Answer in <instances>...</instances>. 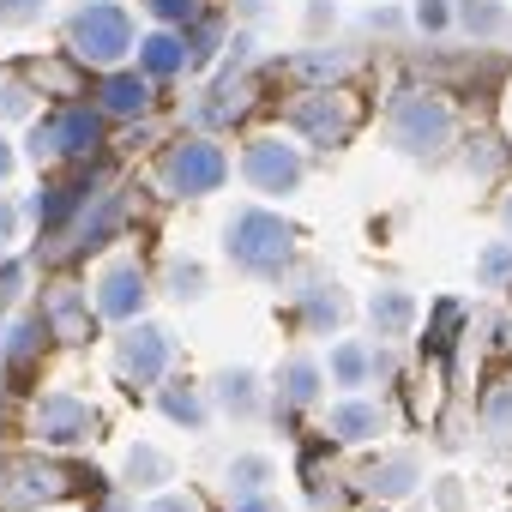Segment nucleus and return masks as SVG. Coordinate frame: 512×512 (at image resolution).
<instances>
[{
    "mask_svg": "<svg viewBox=\"0 0 512 512\" xmlns=\"http://www.w3.org/2000/svg\"><path fill=\"white\" fill-rule=\"evenodd\" d=\"M223 253L229 266L253 284H278L296 266V223L278 217L272 205H235L223 217Z\"/></svg>",
    "mask_w": 512,
    "mask_h": 512,
    "instance_id": "obj_1",
    "label": "nucleus"
},
{
    "mask_svg": "<svg viewBox=\"0 0 512 512\" xmlns=\"http://www.w3.org/2000/svg\"><path fill=\"white\" fill-rule=\"evenodd\" d=\"M458 139V109L446 91L434 85H404L392 103H386V145L410 163H428L440 151H452Z\"/></svg>",
    "mask_w": 512,
    "mask_h": 512,
    "instance_id": "obj_2",
    "label": "nucleus"
},
{
    "mask_svg": "<svg viewBox=\"0 0 512 512\" xmlns=\"http://www.w3.org/2000/svg\"><path fill=\"white\" fill-rule=\"evenodd\" d=\"M103 139H109V115H103L91 97H61L49 115L31 121L25 151H31V163H43V169H67V163H91V157L103 151Z\"/></svg>",
    "mask_w": 512,
    "mask_h": 512,
    "instance_id": "obj_3",
    "label": "nucleus"
},
{
    "mask_svg": "<svg viewBox=\"0 0 512 512\" xmlns=\"http://www.w3.org/2000/svg\"><path fill=\"white\" fill-rule=\"evenodd\" d=\"M61 37H67V55L91 73L103 67H121L133 61V43H139V25L121 0H73L67 19H61Z\"/></svg>",
    "mask_w": 512,
    "mask_h": 512,
    "instance_id": "obj_4",
    "label": "nucleus"
},
{
    "mask_svg": "<svg viewBox=\"0 0 512 512\" xmlns=\"http://www.w3.org/2000/svg\"><path fill=\"white\" fill-rule=\"evenodd\" d=\"M229 175H235V163L211 133H187V139L163 145V157H157V181L169 199H211L229 187Z\"/></svg>",
    "mask_w": 512,
    "mask_h": 512,
    "instance_id": "obj_5",
    "label": "nucleus"
},
{
    "mask_svg": "<svg viewBox=\"0 0 512 512\" xmlns=\"http://www.w3.org/2000/svg\"><path fill=\"white\" fill-rule=\"evenodd\" d=\"M235 169H241V187H253L260 199H290L308 181V151L296 133H253Z\"/></svg>",
    "mask_w": 512,
    "mask_h": 512,
    "instance_id": "obj_6",
    "label": "nucleus"
},
{
    "mask_svg": "<svg viewBox=\"0 0 512 512\" xmlns=\"http://www.w3.org/2000/svg\"><path fill=\"white\" fill-rule=\"evenodd\" d=\"M356 121H362V103H356L350 91H338V85H308V91L284 109V127H290L302 145H314V151L344 145V139L356 133Z\"/></svg>",
    "mask_w": 512,
    "mask_h": 512,
    "instance_id": "obj_7",
    "label": "nucleus"
},
{
    "mask_svg": "<svg viewBox=\"0 0 512 512\" xmlns=\"http://www.w3.org/2000/svg\"><path fill=\"white\" fill-rule=\"evenodd\" d=\"M175 368V332L157 326V320H133L121 326L115 338V380L133 386V392H157Z\"/></svg>",
    "mask_w": 512,
    "mask_h": 512,
    "instance_id": "obj_8",
    "label": "nucleus"
},
{
    "mask_svg": "<svg viewBox=\"0 0 512 512\" xmlns=\"http://www.w3.org/2000/svg\"><path fill=\"white\" fill-rule=\"evenodd\" d=\"M91 428H97V410H91L79 392H67V386H49V392L31 404V440H43V446H55V452L85 446Z\"/></svg>",
    "mask_w": 512,
    "mask_h": 512,
    "instance_id": "obj_9",
    "label": "nucleus"
},
{
    "mask_svg": "<svg viewBox=\"0 0 512 512\" xmlns=\"http://www.w3.org/2000/svg\"><path fill=\"white\" fill-rule=\"evenodd\" d=\"M91 302H97V320H109V326L145 320V308H151V278H145V266H139V260H109V266L97 272V284H91Z\"/></svg>",
    "mask_w": 512,
    "mask_h": 512,
    "instance_id": "obj_10",
    "label": "nucleus"
},
{
    "mask_svg": "<svg viewBox=\"0 0 512 512\" xmlns=\"http://www.w3.org/2000/svg\"><path fill=\"white\" fill-rule=\"evenodd\" d=\"M91 103L109 115V121H145L157 109V85L139 73V67H103L91 79Z\"/></svg>",
    "mask_w": 512,
    "mask_h": 512,
    "instance_id": "obj_11",
    "label": "nucleus"
},
{
    "mask_svg": "<svg viewBox=\"0 0 512 512\" xmlns=\"http://www.w3.org/2000/svg\"><path fill=\"white\" fill-rule=\"evenodd\" d=\"M344 320H350V290H344V284H332V278H308V284L290 290V326H296V332L332 338Z\"/></svg>",
    "mask_w": 512,
    "mask_h": 512,
    "instance_id": "obj_12",
    "label": "nucleus"
},
{
    "mask_svg": "<svg viewBox=\"0 0 512 512\" xmlns=\"http://www.w3.org/2000/svg\"><path fill=\"white\" fill-rule=\"evenodd\" d=\"M247 109H253V67L247 73L241 67H217V79L205 85L193 121H199V133H217V127H235Z\"/></svg>",
    "mask_w": 512,
    "mask_h": 512,
    "instance_id": "obj_13",
    "label": "nucleus"
},
{
    "mask_svg": "<svg viewBox=\"0 0 512 512\" xmlns=\"http://www.w3.org/2000/svg\"><path fill=\"white\" fill-rule=\"evenodd\" d=\"M121 223H127V199L103 193V199H91V205L61 229V253H67V260H79V253H97V247H109V241L121 235Z\"/></svg>",
    "mask_w": 512,
    "mask_h": 512,
    "instance_id": "obj_14",
    "label": "nucleus"
},
{
    "mask_svg": "<svg viewBox=\"0 0 512 512\" xmlns=\"http://www.w3.org/2000/svg\"><path fill=\"white\" fill-rule=\"evenodd\" d=\"M67 470L61 464H49V458H19L13 470H7V488H0V506L7 512H31V506H43V500H55V494H67Z\"/></svg>",
    "mask_w": 512,
    "mask_h": 512,
    "instance_id": "obj_15",
    "label": "nucleus"
},
{
    "mask_svg": "<svg viewBox=\"0 0 512 512\" xmlns=\"http://www.w3.org/2000/svg\"><path fill=\"white\" fill-rule=\"evenodd\" d=\"M133 67H139L151 85H169V79L193 73V67H187V37H181V31H169V25L139 31V43H133Z\"/></svg>",
    "mask_w": 512,
    "mask_h": 512,
    "instance_id": "obj_16",
    "label": "nucleus"
},
{
    "mask_svg": "<svg viewBox=\"0 0 512 512\" xmlns=\"http://www.w3.org/2000/svg\"><path fill=\"white\" fill-rule=\"evenodd\" d=\"M43 326H49V344H85L91 338V326H97V302L85 296V290H73V284H61V290H49V302H43Z\"/></svg>",
    "mask_w": 512,
    "mask_h": 512,
    "instance_id": "obj_17",
    "label": "nucleus"
},
{
    "mask_svg": "<svg viewBox=\"0 0 512 512\" xmlns=\"http://www.w3.org/2000/svg\"><path fill=\"white\" fill-rule=\"evenodd\" d=\"M211 404L235 422H260L266 416V380L253 368H217L211 374Z\"/></svg>",
    "mask_w": 512,
    "mask_h": 512,
    "instance_id": "obj_18",
    "label": "nucleus"
},
{
    "mask_svg": "<svg viewBox=\"0 0 512 512\" xmlns=\"http://www.w3.org/2000/svg\"><path fill=\"white\" fill-rule=\"evenodd\" d=\"M452 31H464L476 49L512 43V7L506 0H452Z\"/></svg>",
    "mask_w": 512,
    "mask_h": 512,
    "instance_id": "obj_19",
    "label": "nucleus"
},
{
    "mask_svg": "<svg viewBox=\"0 0 512 512\" xmlns=\"http://www.w3.org/2000/svg\"><path fill=\"white\" fill-rule=\"evenodd\" d=\"M326 434H332L338 446H368V440L386 434V410H380L374 398H362V392H344V398L332 404V416H326Z\"/></svg>",
    "mask_w": 512,
    "mask_h": 512,
    "instance_id": "obj_20",
    "label": "nucleus"
},
{
    "mask_svg": "<svg viewBox=\"0 0 512 512\" xmlns=\"http://www.w3.org/2000/svg\"><path fill=\"white\" fill-rule=\"evenodd\" d=\"M284 73L296 79V85H338V79H350L356 73V55L332 37V43H308V49H296L290 61H284Z\"/></svg>",
    "mask_w": 512,
    "mask_h": 512,
    "instance_id": "obj_21",
    "label": "nucleus"
},
{
    "mask_svg": "<svg viewBox=\"0 0 512 512\" xmlns=\"http://www.w3.org/2000/svg\"><path fill=\"white\" fill-rule=\"evenodd\" d=\"M91 199H97V187H91V181H49V187L25 205V217H31V223H43V235H49V229L61 235V229H67Z\"/></svg>",
    "mask_w": 512,
    "mask_h": 512,
    "instance_id": "obj_22",
    "label": "nucleus"
},
{
    "mask_svg": "<svg viewBox=\"0 0 512 512\" xmlns=\"http://www.w3.org/2000/svg\"><path fill=\"white\" fill-rule=\"evenodd\" d=\"M380 374V356L368 350V344H356V338H338L332 350H326V380L338 386V392H368V380Z\"/></svg>",
    "mask_w": 512,
    "mask_h": 512,
    "instance_id": "obj_23",
    "label": "nucleus"
},
{
    "mask_svg": "<svg viewBox=\"0 0 512 512\" xmlns=\"http://www.w3.org/2000/svg\"><path fill=\"white\" fill-rule=\"evenodd\" d=\"M278 404L284 410H308V404H320V386H326V362H314V356H284V368H278Z\"/></svg>",
    "mask_w": 512,
    "mask_h": 512,
    "instance_id": "obj_24",
    "label": "nucleus"
},
{
    "mask_svg": "<svg viewBox=\"0 0 512 512\" xmlns=\"http://www.w3.org/2000/svg\"><path fill=\"white\" fill-rule=\"evenodd\" d=\"M157 410H163L175 428H205V422H211V386L163 380V386H157Z\"/></svg>",
    "mask_w": 512,
    "mask_h": 512,
    "instance_id": "obj_25",
    "label": "nucleus"
},
{
    "mask_svg": "<svg viewBox=\"0 0 512 512\" xmlns=\"http://www.w3.org/2000/svg\"><path fill=\"white\" fill-rule=\"evenodd\" d=\"M229 31H235V25H229L217 7H205V13H199L187 31H181V37H187V67H193V73H205V67H211L223 49H229Z\"/></svg>",
    "mask_w": 512,
    "mask_h": 512,
    "instance_id": "obj_26",
    "label": "nucleus"
},
{
    "mask_svg": "<svg viewBox=\"0 0 512 512\" xmlns=\"http://www.w3.org/2000/svg\"><path fill=\"white\" fill-rule=\"evenodd\" d=\"M368 326H374L386 344L410 338V332H416V296H410V290H380V296H368Z\"/></svg>",
    "mask_w": 512,
    "mask_h": 512,
    "instance_id": "obj_27",
    "label": "nucleus"
},
{
    "mask_svg": "<svg viewBox=\"0 0 512 512\" xmlns=\"http://www.w3.org/2000/svg\"><path fill=\"white\" fill-rule=\"evenodd\" d=\"M43 338H49L43 314H25V320H13L7 344H0V368H7V380H19V374H25V368L43 356Z\"/></svg>",
    "mask_w": 512,
    "mask_h": 512,
    "instance_id": "obj_28",
    "label": "nucleus"
},
{
    "mask_svg": "<svg viewBox=\"0 0 512 512\" xmlns=\"http://www.w3.org/2000/svg\"><path fill=\"white\" fill-rule=\"evenodd\" d=\"M416 482H422V458H416V452H392V458H380V464L368 470V494H374V500H404Z\"/></svg>",
    "mask_w": 512,
    "mask_h": 512,
    "instance_id": "obj_29",
    "label": "nucleus"
},
{
    "mask_svg": "<svg viewBox=\"0 0 512 512\" xmlns=\"http://www.w3.org/2000/svg\"><path fill=\"white\" fill-rule=\"evenodd\" d=\"M169 302H199V296H211V266L205 260H193V253H175V260L163 266V284H157Z\"/></svg>",
    "mask_w": 512,
    "mask_h": 512,
    "instance_id": "obj_30",
    "label": "nucleus"
},
{
    "mask_svg": "<svg viewBox=\"0 0 512 512\" xmlns=\"http://www.w3.org/2000/svg\"><path fill=\"white\" fill-rule=\"evenodd\" d=\"M169 476H175V458L157 452V446H145V440H139V446L127 452V464H121V482H127V488H163Z\"/></svg>",
    "mask_w": 512,
    "mask_h": 512,
    "instance_id": "obj_31",
    "label": "nucleus"
},
{
    "mask_svg": "<svg viewBox=\"0 0 512 512\" xmlns=\"http://www.w3.org/2000/svg\"><path fill=\"white\" fill-rule=\"evenodd\" d=\"M37 103H43V91H37L25 73H7V79H0V127H7V121H37Z\"/></svg>",
    "mask_w": 512,
    "mask_h": 512,
    "instance_id": "obj_32",
    "label": "nucleus"
},
{
    "mask_svg": "<svg viewBox=\"0 0 512 512\" xmlns=\"http://www.w3.org/2000/svg\"><path fill=\"white\" fill-rule=\"evenodd\" d=\"M272 476H278V464L266 452H241L229 464V494H260V488H272Z\"/></svg>",
    "mask_w": 512,
    "mask_h": 512,
    "instance_id": "obj_33",
    "label": "nucleus"
},
{
    "mask_svg": "<svg viewBox=\"0 0 512 512\" xmlns=\"http://www.w3.org/2000/svg\"><path fill=\"white\" fill-rule=\"evenodd\" d=\"M476 278H482V290H506L512 284V241H488L476 253Z\"/></svg>",
    "mask_w": 512,
    "mask_h": 512,
    "instance_id": "obj_34",
    "label": "nucleus"
},
{
    "mask_svg": "<svg viewBox=\"0 0 512 512\" xmlns=\"http://www.w3.org/2000/svg\"><path fill=\"white\" fill-rule=\"evenodd\" d=\"M482 434L488 440H512V386L482 392Z\"/></svg>",
    "mask_w": 512,
    "mask_h": 512,
    "instance_id": "obj_35",
    "label": "nucleus"
},
{
    "mask_svg": "<svg viewBox=\"0 0 512 512\" xmlns=\"http://www.w3.org/2000/svg\"><path fill=\"white\" fill-rule=\"evenodd\" d=\"M145 7V19L151 25H169V31H187L199 13H205V0H139Z\"/></svg>",
    "mask_w": 512,
    "mask_h": 512,
    "instance_id": "obj_36",
    "label": "nucleus"
},
{
    "mask_svg": "<svg viewBox=\"0 0 512 512\" xmlns=\"http://www.w3.org/2000/svg\"><path fill=\"white\" fill-rule=\"evenodd\" d=\"M410 25L422 37H446L452 31V0H410Z\"/></svg>",
    "mask_w": 512,
    "mask_h": 512,
    "instance_id": "obj_37",
    "label": "nucleus"
},
{
    "mask_svg": "<svg viewBox=\"0 0 512 512\" xmlns=\"http://www.w3.org/2000/svg\"><path fill=\"white\" fill-rule=\"evenodd\" d=\"M302 31H308V43H326V37H338V0H308Z\"/></svg>",
    "mask_w": 512,
    "mask_h": 512,
    "instance_id": "obj_38",
    "label": "nucleus"
},
{
    "mask_svg": "<svg viewBox=\"0 0 512 512\" xmlns=\"http://www.w3.org/2000/svg\"><path fill=\"white\" fill-rule=\"evenodd\" d=\"M43 13H49V0H0V25H7V31H25Z\"/></svg>",
    "mask_w": 512,
    "mask_h": 512,
    "instance_id": "obj_39",
    "label": "nucleus"
},
{
    "mask_svg": "<svg viewBox=\"0 0 512 512\" xmlns=\"http://www.w3.org/2000/svg\"><path fill=\"white\" fill-rule=\"evenodd\" d=\"M19 229H25V205L0 193V253H7V247L19 241Z\"/></svg>",
    "mask_w": 512,
    "mask_h": 512,
    "instance_id": "obj_40",
    "label": "nucleus"
},
{
    "mask_svg": "<svg viewBox=\"0 0 512 512\" xmlns=\"http://www.w3.org/2000/svg\"><path fill=\"white\" fill-rule=\"evenodd\" d=\"M139 512H199V500H193V494H181V488H163V494H151Z\"/></svg>",
    "mask_w": 512,
    "mask_h": 512,
    "instance_id": "obj_41",
    "label": "nucleus"
},
{
    "mask_svg": "<svg viewBox=\"0 0 512 512\" xmlns=\"http://www.w3.org/2000/svg\"><path fill=\"white\" fill-rule=\"evenodd\" d=\"M494 163H500V145H494V139H476V145H470V157H464V169H470V175H494Z\"/></svg>",
    "mask_w": 512,
    "mask_h": 512,
    "instance_id": "obj_42",
    "label": "nucleus"
},
{
    "mask_svg": "<svg viewBox=\"0 0 512 512\" xmlns=\"http://www.w3.org/2000/svg\"><path fill=\"white\" fill-rule=\"evenodd\" d=\"M272 7H278V0H235V25H247V31H253V25H266Z\"/></svg>",
    "mask_w": 512,
    "mask_h": 512,
    "instance_id": "obj_43",
    "label": "nucleus"
},
{
    "mask_svg": "<svg viewBox=\"0 0 512 512\" xmlns=\"http://www.w3.org/2000/svg\"><path fill=\"white\" fill-rule=\"evenodd\" d=\"M19 290H25V260H7V266H0V308H7Z\"/></svg>",
    "mask_w": 512,
    "mask_h": 512,
    "instance_id": "obj_44",
    "label": "nucleus"
},
{
    "mask_svg": "<svg viewBox=\"0 0 512 512\" xmlns=\"http://www.w3.org/2000/svg\"><path fill=\"white\" fill-rule=\"evenodd\" d=\"M404 25H410L404 7H374V13H368V31H386V37H392V31H404Z\"/></svg>",
    "mask_w": 512,
    "mask_h": 512,
    "instance_id": "obj_45",
    "label": "nucleus"
},
{
    "mask_svg": "<svg viewBox=\"0 0 512 512\" xmlns=\"http://www.w3.org/2000/svg\"><path fill=\"white\" fill-rule=\"evenodd\" d=\"M229 506L235 512H278V494L272 488H260V494H229Z\"/></svg>",
    "mask_w": 512,
    "mask_h": 512,
    "instance_id": "obj_46",
    "label": "nucleus"
},
{
    "mask_svg": "<svg viewBox=\"0 0 512 512\" xmlns=\"http://www.w3.org/2000/svg\"><path fill=\"white\" fill-rule=\"evenodd\" d=\"M13 169H19V151H13V139H7V133H0V187L13 181Z\"/></svg>",
    "mask_w": 512,
    "mask_h": 512,
    "instance_id": "obj_47",
    "label": "nucleus"
},
{
    "mask_svg": "<svg viewBox=\"0 0 512 512\" xmlns=\"http://www.w3.org/2000/svg\"><path fill=\"white\" fill-rule=\"evenodd\" d=\"M91 512H139V506H133L127 494H109V500H103V506H91Z\"/></svg>",
    "mask_w": 512,
    "mask_h": 512,
    "instance_id": "obj_48",
    "label": "nucleus"
},
{
    "mask_svg": "<svg viewBox=\"0 0 512 512\" xmlns=\"http://www.w3.org/2000/svg\"><path fill=\"white\" fill-rule=\"evenodd\" d=\"M500 223H506V235H512V187H506V199H500Z\"/></svg>",
    "mask_w": 512,
    "mask_h": 512,
    "instance_id": "obj_49",
    "label": "nucleus"
},
{
    "mask_svg": "<svg viewBox=\"0 0 512 512\" xmlns=\"http://www.w3.org/2000/svg\"><path fill=\"white\" fill-rule=\"evenodd\" d=\"M506 127H512V85H506Z\"/></svg>",
    "mask_w": 512,
    "mask_h": 512,
    "instance_id": "obj_50",
    "label": "nucleus"
}]
</instances>
